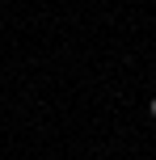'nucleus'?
Returning <instances> with one entry per match:
<instances>
[{"label":"nucleus","instance_id":"nucleus-1","mask_svg":"<svg viewBox=\"0 0 156 160\" xmlns=\"http://www.w3.org/2000/svg\"><path fill=\"white\" fill-rule=\"evenodd\" d=\"M148 110H152V118H156V97H152V105H148Z\"/></svg>","mask_w":156,"mask_h":160}]
</instances>
